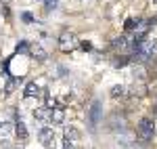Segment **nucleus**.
<instances>
[{
	"mask_svg": "<svg viewBox=\"0 0 157 149\" xmlns=\"http://www.w3.org/2000/svg\"><path fill=\"white\" fill-rule=\"evenodd\" d=\"M153 137H155V122H153V118H143L138 122V139L143 143H149Z\"/></svg>",
	"mask_w": 157,
	"mask_h": 149,
	"instance_id": "obj_1",
	"label": "nucleus"
},
{
	"mask_svg": "<svg viewBox=\"0 0 157 149\" xmlns=\"http://www.w3.org/2000/svg\"><path fill=\"white\" fill-rule=\"evenodd\" d=\"M75 46H78V38H75V34L65 32V34L59 36V49L63 50V53H71Z\"/></svg>",
	"mask_w": 157,
	"mask_h": 149,
	"instance_id": "obj_2",
	"label": "nucleus"
},
{
	"mask_svg": "<svg viewBox=\"0 0 157 149\" xmlns=\"http://www.w3.org/2000/svg\"><path fill=\"white\" fill-rule=\"evenodd\" d=\"M80 141V130L75 126H67L65 128V135H63V147L69 149V147H75Z\"/></svg>",
	"mask_w": 157,
	"mask_h": 149,
	"instance_id": "obj_3",
	"label": "nucleus"
},
{
	"mask_svg": "<svg viewBox=\"0 0 157 149\" xmlns=\"http://www.w3.org/2000/svg\"><path fill=\"white\" fill-rule=\"evenodd\" d=\"M103 118V105L101 101H92L90 103V109H88V124L90 126H97Z\"/></svg>",
	"mask_w": 157,
	"mask_h": 149,
	"instance_id": "obj_4",
	"label": "nucleus"
},
{
	"mask_svg": "<svg viewBox=\"0 0 157 149\" xmlns=\"http://www.w3.org/2000/svg\"><path fill=\"white\" fill-rule=\"evenodd\" d=\"M50 118H52V107H38V109H34V120L36 122H40V124H46V122H50Z\"/></svg>",
	"mask_w": 157,
	"mask_h": 149,
	"instance_id": "obj_5",
	"label": "nucleus"
},
{
	"mask_svg": "<svg viewBox=\"0 0 157 149\" xmlns=\"http://www.w3.org/2000/svg\"><path fill=\"white\" fill-rule=\"evenodd\" d=\"M38 139H40V143L44 147H52L55 145V132H52V128H48V126L38 132Z\"/></svg>",
	"mask_w": 157,
	"mask_h": 149,
	"instance_id": "obj_6",
	"label": "nucleus"
},
{
	"mask_svg": "<svg viewBox=\"0 0 157 149\" xmlns=\"http://www.w3.org/2000/svg\"><path fill=\"white\" fill-rule=\"evenodd\" d=\"M113 49L120 50V53H128V50H132V42H130L126 36H117L115 40H113Z\"/></svg>",
	"mask_w": 157,
	"mask_h": 149,
	"instance_id": "obj_7",
	"label": "nucleus"
},
{
	"mask_svg": "<svg viewBox=\"0 0 157 149\" xmlns=\"http://www.w3.org/2000/svg\"><path fill=\"white\" fill-rule=\"evenodd\" d=\"M13 130H15V124H13L11 120H6V118L2 120V118H0V139L13 135Z\"/></svg>",
	"mask_w": 157,
	"mask_h": 149,
	"instance_id": "obj_8",
	"label": "nucleus"
},
{
	"mask_svg": "<svg viewBox=\"0 0 157 149\" xmlns=\"http://www.w3.org/2000/svg\"><path fill=\"white\" fill-rule=\"evenodd\" d=\"M50 122H52V124H63V122H65V109L59 107V105H55V107H52V118H50Z\"/></svg>",
	"mask_w": 157,
	"mask_h": 149,
	"instance_id": "obj_9",
	"label": "nucleus"
},
{
	"mask_svg": "<svg viewBox=\"0 0 157 149\" xmlns=\"http://www.w3.org/2000/svg\"><path fill=\"white\" fill-rule=\"evenodd\" d=\"M40 95V86L36 82H27L25 84V90H23V97L25 99H32V97H38Z\"/></svg>",
	"mask_w": 157,
	"mask_h": 149,
	"instance_id": "obj_10",
	"label": "nucleus"
},
{
	"mask_svg": "<svg viewBox=\"0 0 157 149\" xmlns=\"http://www.w3.org/2000/svg\"><path fill=\"white\" fill-rule=\"evenodd\" d=\"M15 135H17V139H21V141H25L27 139V128H25L23 120L19 118V120H15Z\"/></svg>",
	"mask_w": 157,
	"mask_h": 149,
	"instance_id": "obj_11",
	"label": "nucleus"
},
{
	"mask_svg": "<svg viewBox=\"0 0 157 149\" xmlns=\"http://www.w3.org/2000/svg\"><path fill=\"white\" fill-rule=\"evenodd\" d=\"M136 25H138V19L130 17V19L124 21V29H126V32H132V29H136Z\"/></svg>",
	"mask_w": 157,
	"mask_h": 149,
	"instance_id": "obj_12",
	"label": "nucleus"
},
{
	"mask_svg": "<svg viewBox=\"0 0 157 149\" xmlns=\"http://www.w3.org/2000/svg\"><path fill=\"white\" fill-rule=\"evenodd\" d=\"M19 82H21V80H15V78H9V80H6V86H4V92H6V95H9V92H13V90H15V86H17Z\"/></svg>",
	"mask_w": 157,
	"mask_h": 149,
	"instance_id": "obj_13",
	"label": "nucleus"
},
{
	"mask_svg": "<svg viewBox=\"0 0 157 149\" xmlns=\"http://www.w3.org/2000/svg\"><path fill=\"white\" fill-rule=\"evenodd\" d=\"M34 57L40 59V61H44L46 59V50L42 49V46H34Z\"/></svg>",
	"mask_w": 157,
	"mask_h": 149,
	"instance_id": "obj_14",
	"label": "nucleus"
},
{
	"mask_svg": "<svg viewBox=\"0 0 157 149\" xmlns=\"http://www.w3.org/2000/svg\"><path fill=\"white\" fill-rule=\"evenodd\" d=\"M121 95H124V86H121V84H115V86L111 88V97L117 99V97H121Z\"/></svg>",
	"mask_w": 157,
	"mask_h": 149,
	"instance_id": "obj_15",
	"label": "nucleus"
},
{
	"mask_svg": "<svg viewBox=\"0 0 157 149\" xmlns=\"http://www.w3.org/2000/svg\"><path fill=\"white\" fill-rule=\"evenodd\" d=\"M57 4H59V0H44V9H46V11L57 9Z\"/></svg>",
	"mask_w": 157,
	"mask_h": 149,
	"instance_id": "obj_16",
	"label": "nucleus"
},
{
	"mask_svg": "<svg viewBox=\"0 0 157 149\" xmlns=\"http://www.w3.org/2000/svg\"><path fill=\"white\" fill-rule=\"evenodd\" d=\"M21 19H23V23H32V21H34V15H32V13H21Z\"/></svg>",
	"mask_w": 157,
	"mask_h": 149,
	"instance_id": "obj_17",
	"label": "nucleus"
},
{
	"mask_svg": "<svg viewBox=\"0 0 157 149\" xmlns=\"http://www.w3.org/2000/svg\"><path fill=\"white\" fill-rule=\"evenodd\" d=\"M126 63H130V57H120V59L115 61V67H124Z\"/></svg>",
	"mask_w": 157,
	"mask_h": 149,
	"instance_id": "obj_18",
	"label": "nucleus"
},
{
	"mask_svg": "<svg viewBox=\"0 0 157 149\" xmlns=\"http://www.w3.org/2000/svg\"><path fill=\"white\" fill-rule=\"evenodd\" d=\"M25 49H27V42H19L17 44V53H25Z\"/></svg>",
	"mask_w": 157,
	"mask_h": 149,
	"instance_id": "obj_19",
	"label": "nucleus"
},
{
	"mask_svg": "<svg viewBox=\"0 0 157 149\" xmlns=\"http://www.w3.org/2000/svg\"><path fill=\"white\" fill-rule=\"evenodd\" d=\"M80 46H82V50H86V53H90V50H92V44H90V42H82Z\"/></svg>",
	"mask_w": 157,
	"mask_h": 149,
	"instance_id": "obj_20",
	"label": "nucleus"
},
{
	"mask_svg": "<svg viewBox=\"0 0 157 149\" xmlns=\"http://www.w3.org/2000/svg\"><path fill=\"white\" fill-rule=\"evenodd\" d=\"M155 2H157V0H155Z\"/></svg>",
	"mask_w": 157,
	"mask_h": 149,
	"instance_id": "obj_21",
	"label": "nucleus"
}]
</instances>
